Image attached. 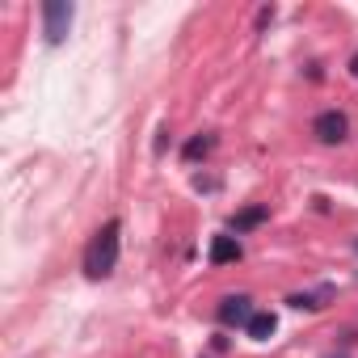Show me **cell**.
<instances>
[{
	"mask_svg": "<svg viewBox=\"0 0 358 358\" xmlns=\"http://www.w3.org/2000/svg\"><path fill=\"white\" fill-rule=\"evenodd\" d=\"M68 30H72V5L68 0H47L43 5V34H47V43H64L68 38Z\"/></svg>",
	"mask_w": 358,
	"mask_h": 358,
	"instance_id": "2",
	"label": "cell"
},
{
	"mask_svg": "<svg viewBox=\"0 0 358 358\" xmlns=\"http://www.w3.org/2000/svg\"><path fill=\"white\" fill-rule=\"evenodd\" d=\"M211 148H215V139H211V135H194V139H190V143L182 148V156H186V160L194 164V160H203V156H207Z\"/></svg>",
	"mask_w": 358,
	"mask_h": 358,
	"instance_id": "8",
	"label": "cell"
},
{
	"mask_svg": "<svg viewBox=\"0 0 358 358\" xmlns=\"http://www.w3.org/2000/svg\"><path fill=\"white\" fill-rule=\"evenodd\" d=\"M345 131H350V118H345L341 110H324V114H316V122H312V135H316L320 143H341Z\"/></svg>",
	"mask_w": 358,
	"mask_h": 358,
	"instance_id": "4",
	"label": "cell"
},
{
	"mask_svg": "<svg viewBox=\"0 0 358 358\" xmlns=\"http://www.w3.org/2000/svg\"><path fill=\"white\" fill-rule=\"evenodd\" d=\"M274 329H278V316H274V312H253V320H249V329H245V333H249L253 341H270V337H274Z\"/></svg>",
	"mask_w": 358,
	"mask_h": 358,
	"instance_id": "7",
	"label": "cell"
},
{
	"mask_svg": "<svg viewBox=\"0 0 358 358\" xmlns=\"http://www.w3.org/2000/svg\"><path fill=\"white\" fill-rule=\"evenodd\" d=\"M270 220V207L266 203H249V207H241L232 220H228V228L236 232V236H245V232H253V228H262Z\"/></svg>",
	"mask_w": 358,
	"mask_h": 358,
	"instance_id": "5",
	"label": "cell"
},
{
	"mask_svg": "<svg viewBox=\"0 0 358 358\" xmlns=\"http://www.w3.org/2000/svg\"><path fill=\"white\" fill-rule=\"evenodd\" d=\"M270 22H274V9H262V13H257V30H266Z\"/></svg>",
	"mask_w": 358,
	"mask_h": 358,
	"instance_id": "9",
	"label": "cell"
},
{
	"mask_svg": "<svg viewBox=\"0 0 358 358\" xmlns=\"http://www.w3.org/2000/svg\"><path fill=\"white\" fill-rule=\"evenodd\" d=\"M253 320V299L249 295H224L220 299V324L228 329H249Z\"/></svg>",
	"mask_w": 358,
	"mask_h": 358,
	"instance_id": "3",
	"label": "cell"
},
{
	"mask_svg": "<svg viewBox=\"0 0 358 358\" xmlns=\"http://www.w3.org/2000/svg\"><path fill=\"white\" fill-rule=\"evenodd\" d=\"M350 76H358V51H354V59H350Z\"/></svg>",
	"mask_w": 358,
	"mask_h": 358,
	"instance_id": "10",
	"label": "cell"
},
{
	"mask_svg": "<svg viewBox=\"0 0 358 358\" xmlns=\"http://www.w3.org/2000/svg\"><path fill=\"white\" fill-rule=\"evenodd\" d=\"M207 257H211V266H232V262H241V257H245V249H241V241H236V236H215V241H211V249H207Z\"/></svg>",
	"mask_w": 358,
	"mask_h": 358,
	"instance_id": "6",
	"label": "cell"
},
{
	"mask_svg": "<svg viewBox=\"0 0 358 358\" xmlns=\"http://www.w3.org/2000/svg\"><path fill=\"white\" fill-rule=\"evenodd\" d=\"M118 236H122V224L118 220H106L93 232V241L85 249V274L89 278H110L114 274V266H118Z\"/></svg>",
	"mask_w": 358,
	"mask_h": 358,
	"instance_id": "1",
	"label": "cell"
}]
</instances>
